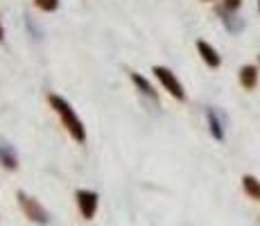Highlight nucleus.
Masks as SVG:
<instances>
[{"instance_id":"nucleus-1","label":"nucleus","mask_w":260,"mask_h":226,"mask_svg":"<svg viewBox=\"0 0 260 226\" xmlns=\"http://www.w3.org/2000/svg\"><path fill=\"white\" fill-rule=\"evenodd\" d=\"M48 104H50V109L59 115L63 129L73 136V140L84 143V140H86V127H84V122L79 120V115L75 113V109L71 107V102H68V100H63L61 95H57V93H50L48 95Z\"/></svg>"},{"instance_id":"nucleus-2","label":"nucleus","mask_w":260,"mask_h":226,"mask_svg":"<svg viewBox=\"0 0 260 226\" xmlns=\"http://www.w3.org/2000/svg\"><path fill=\"white\" fill-rule=\"evenodd\" d=\"M16 197H18V206H21V210L25 213V217H27L29 222H34V224H48L50 222V213L43 208L39 199H34L32 195L23 192V190H18Z\"/></svg>"},{"instance_id":"nucleus-3","label":"nucleus","mask_w":260,"mask_h":226,"mask_svg":"<svg viewBox=\"0 0 260 226\" xmlns=\"http://www.w3.org/2000/svg\"><path fill=\"white\" fill-rule=\"evenodd\" d=\"M152 73H154V77L158 79V84H161V86L166 88L174 100H179V102H183V100H186V90H183V84L179 82V77H177V75H174L170 68H166V66H154Z\"/></svg>"},{"instance_id":"nucleus-4","label":"nucleus","mask_w":260,"mask_h":226,"mask_svg":"<svg viewBox=\"0 0 260 226\" xmlns=\"http://www.w3.org/2000/svg\"><path fill=\"white\" fill-rule=\"evenodd\" d=\"M75 199H77V208L82 213L84 219H93L95 213H98V204H100V195L95 190H77L75 192Z\"/></svg>"},{"instance_id":"nucleus-5","label":"nucleus","mask_w":260,"mask_h":226,"mask_svg":"<svg viewBox=\"0 0 260 226\" xmlns=\"http://www.w3.org/2000/svg\"><path fill=\"white\" fill-rule=\"evenodd\" d=\"M258 79H260L258 63H244V66L240 68L238 82H240V86H242L244 90H253V88H256L258 86Z\"/></svg>"},{"instance_id":"nucleus-6","label":"nucleus","mask_w":260,"mask_h":226,"mask_svg":"<svg viewBox=\"0 0 260 226\" xmlns=\"http://www.w3.org/2000/svg\"><path fill=\"white\" fill-rule=\"evenodd\" d=\"M197 52H199L202 61L206 63L208 68H219L222 66V57H219V52L208 41H204V39H199L197 41Z\"/></svg>"},{"instance_id":"nucleus-7","label":"nucleus","mask_w":260,"mask_h":226,"mask_svg":"<svg viewBox=\"0 0 260 226\" xmlns=\"http://www.w3.org/2000/svg\"><path fill=\"white\" fill-rule=\"evenodd\" d=\"M0 163L5 170H18V154L14 149V145H9L7 140L0 138Z\"/></svg>"},{"instance_id":"nucleus-8","label":"nucleus","mask_w":260,"mask_h":226,"mask_svg":"<svg viewBox=\"0 0 260 226\" xmlns=\"http://www.w3.org/2000/svg\"><path fill=\"white\" fill-rule=\"evenodd\" d=\"M217 14H219V18H222L224 27H226L231 34H240V32L244 29V21L236 16V12H229V9L219 7V9H217Z\"/></svg>"},{"instance_id":"nucleus-9","label":"nucleus","mask_w":260,"mask_h":226,"mask_svg":"<svg viewBox=\"0 0 260 226\" xmlns=\"http://www.w3.org/2000/svg\"><path fill=\"white\" fill-rule=\"evenodd\" d=\"M206 120H208V132L215 140H224V122L219 118V113L215 109H206Z\"/></svg>"},{"instance_id":"nucleus-10","label":"nucleus","mask_w":260,"mask_h":226,"mask_svg":"<svg viewBox=\"0 0 260 226\" xmlns=\"http://www.w3.org/2000/svg\"><path fill=\"white\" fill-rule=\"evenodd\" d=\"M132 82H134V86H136L141 93L145 95V98H149L152 102H158V93L154 90V86L147 82V79L143 77V75H138V73H132Z\"/></svg>"},{"instance_id":"nucleus-11","label":"nucleus","mask_w":260,"mask_h":226,"mask_svg":"<svg viewBox=\"0 0 260 226\" xmlns=\"http://www.w3.org/2000/svg\"><path fill=\"white\" fill-rule=\"evenodd\" d=\"M242 190L247 192L249 199H256V202H260V181L253 177V174H244V177H242Z\"/></svg>"},{"instance_id":"nucleus-12","label":"nucleus","mask_w":260,"mask_h":226,"mask_svg":"<svg viewBox=\"0 0 260 226\" xmlns=\"http://www.w3.org/2000/svg\"><path fill=\"white\" fill-rule=\"evenodd\" d=\"M34 5H37L41 12H54V9L59 7V0H34Z\"/></svg>"},{"instance_id":"nucleus-13","label":"nucleus","mask_w":260,"mask_h":226,"mask_svg":"<svg viewBox=\"0 0 260 226\" xmlns=\"http://www.w3.org/2000/svg\"><path fill=\"white\" fill-rule=\"evenodd\" d=\"M222 7L229 9V12H238L242 7V0H222Z\"/></svg>"},{"instance_id":"nucleus-14","label":"nucleus","mask_w":260,"mask_h":226,"mask_svg":"<svg viewBox=\"0 0 260 226\" xmlns=\"http://www.w3.org/2000/svg\"><path fill=\"white\" fill-rule=\"evenodd\" d=\"M5 39V27H3V23H0V41Z\"/></svg>"},{"instance_id":"nucleus-15","label":"nucleus","mask_w":260,"mask_h":226,"mask_svg":"<svg viewBox=\"0 0 260 226\" xmlns=\"http://www.w3.org/2000/svg\"><path fill=\"white\" fill-rule=\"evenodd\" d=\"M258 68H260V54H258Z\"/></svg>"},{"instance_id":"nucleus-16","label":"nucleus","mask_w":260,"mask_h":226,"mask_svg":"<svg viewBox=\"0 0 260 226\" xmlns=\"http://www.w3.org/2000/svg\"><path fill=\"white\" fill-rule=\"evenodd\" d=\"M258 12H260V0H258Z\"/></svg>"},{"instance_id":"nucleus-17","label":"nucleus","mask_w":260,"mask_h":226,"mask_svg":"<svg viewBox=\"0 0 260 226\" xmlns=\"http://www.w3.org/2000/svg\"><path fill=\"white\" fill-rule=\"evenodd\" d=\"M208 3H213V0H208Z\"/></svg>"}]
</instances>
